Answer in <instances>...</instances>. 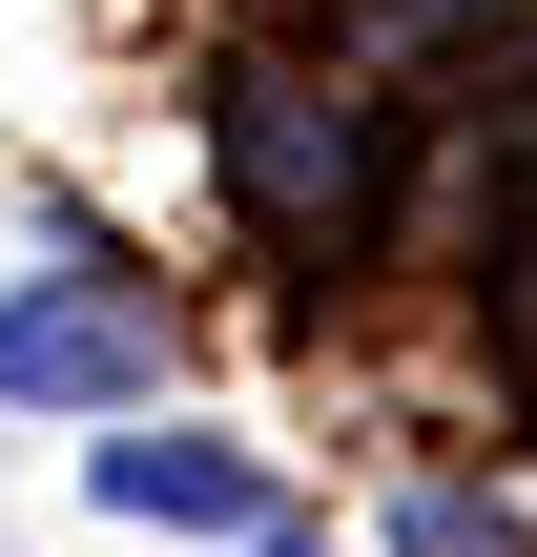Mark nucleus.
I'll list each match as a JSON object with an SVG mask.
<instances>
[{"label":"nucleus","mask_w":537,"mask_h":557,"mask_svg":"<svg viewBox=\"0 0 537 557\" xmlns=\"http://www.w3.org/2000/svg\"><path fill=\"white\" fill-rule=\"evenodd\" d=\"M166 372V310L145 289H0V393L21 413H124Z\"/></svg>","instance_id":"obj_1"},{"label":"nucleus","mask_w":537,"mask_h":557,"mask_svg":"<svg viewBox=\"0 0 537 557\" xmlns=\"http://www.w3.org/2000/svg\"><path fill=\"white\" fill-rule=\"evenodd\" d=\"M103 517H186V537H248L269 496H248V455H207V434H103Z\"/></svg>","instance_id":"obj_2"},{"label":"nucleus","mask_w":537,"mask_h":557,"mask_svg":"<svg viewBox=\"0 0 537 557\" xmlns=\"http://www.w3.org/2000/svg\"><path fill=\"white\" fill-rule=\"evenodd\" d=\"M393 557H537V517H517V475H414Z\"/></svg>","instance_id":"obj_3"},{"label":"nucleus","mask_w":537,"mask_h":557,"mask_svg":"<svg viewBox=\"0 0 537 557\" xmlns=\"http://www.w3.org/2000/svg\"><path fill=\"white\" fill-rule=\"evenodd\" d=\"M269 557H331V537H269Z\"/></svg>","instance_id":"obj_4"}]
</instances>
